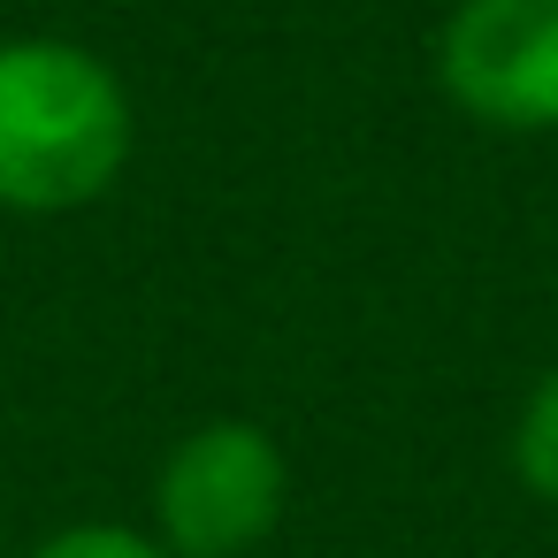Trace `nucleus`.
Listing matches in <instances>:
<instances>
[{
    "label": "nucleus",
    "mask_w": 558,
    "mask_h": 558,
    "mask_svg": "<svg viewBox=\"0 0 558 558\" xmlns=\"http://www.w3.org/2000/svg\"><path fill=\"white\" fill-rule=\"evenodd\" d=\"M291 466L260 421H199L154 474V543L169 558H245L276 535Z\"/></svg>",
    "instance_id": "2"
},
{
    "label": "nucleus",
    "mask_w": 558,
    "mask_h": 558,
    "mask_svg": "<svg viewBox=\"0 0 558 558\" xmlns=\"http://www.w3.org/2000/svg\"><path fill=\"white\" fill-rule=\"evenodd\" d=\"M436 77L489 131H558V0H459Z\"/></svg>",
    "instance_id": "3"
},
{
    "label": "nucleus",
    "mask_w": 558,
    "mask_h": 558,
    "mask_svg": "<svg viewBox=\"0 0 558 558\" xmlns=\"http://www.w3.org/2000/svg\"><path fill=\"white\" fill-rule=\"evenodd\" d=\"M131 93L77 39H0V207L70 215L116 192Z\"/></svg>",
    "instance_id": "1"
},
{
    "label": "nucleus",
    "mask_w": 558,
    "mask_h": 558,
    "mask_svg": "<svg viewBox=\"0 0 558 558\" xmlns=\"http://www.w3.org/2000/svg\"><path fill=\"white\" fill-rule=\"evenodd\" d=\"M24 558H169L154 535L138 527H116V520H77V527H54L47 543H32Z\"/></svg>",
    "instance_id": "5"
},
{
    "label": "nucleus",
    "mask_w": 558,
    "mask_h": 558,
    "mask_svg": "<svg viewBox=\"0 0 558 558\" xmlns=\"http://www.w3.org/2000/svg\"><path fill=\"white\" fill-rule=\"evenodd\" d=\"M512 474H520L527 497L558 505V367L527 390V405L512 421Z\"/></svg>",
    "instance_id": "4"
}]
</instances>
